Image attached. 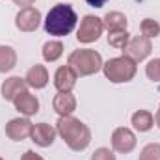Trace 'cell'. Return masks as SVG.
<instances>
[{
	"mask_svg": "<svg viewBox=\"0 0 160 160\" xmlns=\"http://www.w3.org/2000/svg\"><path fill=\"white\" fill-rule=\"evenodd\" d=\"M77 73L69 67V65H62L56 69L54 73V88L60 91V93H69L73 91V88L77 86Z\"/></svg>",
	"mask_w": 160,
	"mask_h": 160,
	"instance_id": "cell-11",
	"label": "cell"
},
{
	"mask_svg": "<svg viewBox=\"0 0 160 160\" xmlns=\"http://www.w3.org/2000/svg\"><path fill=\"white\" fill-rule=\"evenodd\" d=\"M21 160H43V157L38 155L36 151H24V155L21 157Z\"/></svg>",
	"mask_w": 160,
	"mask_h": 160,
	"instance_id": "cell-25",
	"label": "cell"
},
{
	"mask_svg": "<svg viewBox=\"0 0 160 160\" xmlns=\"http://www.w3.org/2000/svg\"><path fill=\"white\" fill-rule=\"evenodd\" d=\"M104 28L108 32H119V30H127L128 26V19L121 13V11H108L102 19Z\"/></svg>",
	"mask_w": 160,
	"mask_h": 160,
	"instance_id": "cell-17",
	"label": "cell"
},
{
	"mask_svg": "<svg viewBox=\"0 0 160 160\" xmlns=\"http://www.w3.org/2000/svg\"><path fill=\"white\" fill-rule=\"evenodd\" d=\"M136 147V134L127 128V127H118L112 132V149L119 155H128Z\"/></svg>",
	"mask_w": 160,
	"mask_h": 160,
	"instance_id": "cell-8",
	"label": "cell"
},
{
	"mask_svg": "<svg viewBox=\"0 0 160 160\" xmlns=\"http://www.w3.org/2000/svg\"><path fill=\"white\" fill-rule=\"evenodd\" d=\"M102 56L93 48H78L73 50L67 58V65L77 73V77H91L102 71Z\"/></svg>",
	"mask_w": 160,
	"mask_h": 160,
	"instance_id": "cell-3",
	"label": "cell"
},
{
	"mask_svg": "<svg viewBox=\"0 0 160 160\" xmlns=\"http://www.w3.org/2000/svg\"><path fill=\"white\" fill-rule=\"evenodd\" d=\"M41 54H43V60L45 62H58L60 58H62V54H63V43L58 39H50L47 41L45 45H43V50H41Z\"/></svg>",
	"mask_w": 160,
	"mask_h": 160,
	"instance_id": "cell-19",
	"label": "cell"
},
{
	"mask_svg": "<svg viewBox=\"0 0 160 160\" xmlns=\"http://www.w3.org/2000/svg\"><path fill=\"white\" fill-rule=\"evenodd\" d=\"M140 32H142V36H145L147 39L158 38L160 36V22L155 21V19H143L142 24H140Z\"/></svg>",
	"mask_w": 160,
	"mask_h": 160,
	"instance_id": "cell-21",
	"label": "cell"
},
{
	"mask_svg": "<svg viewBox=\"0 0 160 160\" xmlns=\"http://www.w3.org/2000/svg\"><path fill=\"white\" fill-rule=\"evenodd\" d=\"M13 106L19 114H22L24 118H30V116H36L39 112V99L32 93V91H22L15 97L13 101Z\"/></svg>",
	"mask_w": 160,
	"mask_h": 160,
	"instance_id": "cell-10",
	"label": "cell"
},
{
	"mask_svg": "<svg viewBox=\"0 0 160 160\" xmlns=\"http://www.w3.org/2000/svg\"><path fill=\"white\" fill-rule=\"evenodd\" d=\"M91 160H118V158H116V155H114L112 149H108V147H99V149L93 151Z\"/></svg>",
	"mask_w": 160,
	"mask_h": 160,
	"instance_id": "cell-24",
	"label": "cell"
},
{
	"mask_svg": "<svg viewBox=\"0 0 160 160\" xmlns=\"http://www.w3.org/2000/svg\"><path fill=\"white\" fill-rule=\"evenodd\" d=\"M138 160H160V143H147L140 151Z\"/></svg>",
	"mask_w": 160,
	"mask_h": 160,
	"instance_id": "cell-22",
	"label": "cell"
},
{
	"mask_svg": "<svg viewBox=\"0 0 160 160\" xmlns=\"http://www.w3.org/2000/svg\"><path fill=\"white\" fill-rule=\"evenodd\" d=\"M77 22H78V15L71 4H56L47 13L43 21V28L48 36L65 38L73 34V30L77 28Z\"/></svg>",
	"mask_w": 160,
	"mask_h": 160,
	"instance_id": "cell-2",
	"label": "cell"
},
{
	"mask_svg": "<svg viewBox=\"0 0 160 160\" xmlns=\"http://www.w3.org/2000/svg\"><path fill=\"white\" fill-rule=\"evenodd\" d=\"M24 80H26L28 88L43 89V88H47V84H48V71H47V67H45V65L36 63V65H32V67L26 71Z\"/></svg>",
	"mask_w": 160,
	"mask_h": 160,
	"instance_id": "cell-15",
	"label": "cell"
},
{
	"mask_svg": "<svg viewBox=\"0 0 160 160\" xmlns=\"http://www.w3.org/2000/svg\"><path fill=\"white\" fill-rule=\"evenodd\" d=\"M0 160H4V158H2V157H0Z\"/></svg>",
	"mask_w": 160,
	"mask_h": 160,
	"instance_id": "cell-29",
	"label": "cell"
},
{
	"mask_svg": "<svg viewBox=\"0 0 160 160\" xmlns=\"http://www.w3.org/2000/svg\"><path fill=\"white\" fill-rule=\"evenodd\" d=\"M145 75H147V78L153 80V82H160V58L151 60L145 65Z\"/></svg>",
	"mask_w": 160,
	"mask_h": 160,
	"instance_id": "cell-23",
	"label": "cell"
},
{
	"mask_svg": "<svg viewBox=\"0 0 160 160\" xmlns=\"http://www.w3.org/2000/svg\"><path fill=\"white\" fill-rule=\"evenodd\" d=\"M52 108L58 116H73V112L77 110V97L69 91V93H60L52 99Z\"/></svg>",
	"mask_w": 160,
	"mask_h": 160,
	"instance_id": "cell-14",
	"label": "cell"
},
{
	"mask_svg": "<svg viewBox=\"0 0 160 160\" xmlns=\"http://www.w3.org/2000/svg\"><path fill=\"white\" fill-rule=\"evenodd\" d=\"M56 132L67 143V147L77 153L88 149V145L91 143L89 127L73 116H60L56 121Z\"/></svg>",
	"mask_w": 160,
	"mask_h": 160,
	"instance_id": "cell-1",
	"label": "cell"
},
{
	"mask_svg": "<svg viewBox=\"0 0 160 160\" xmlns=\"http://www.w3.org/2000/svg\"><path fill=\"white\" fill-rule=\"evenodd\" d=\"M130 41V34L127 30H119V32H108V45L112 48H118V50H125L127 45Z\"/></svg>",
	"mask_w": 160,
	"mask_h": 160,
	"instance_id": "cell-20",
	"label": "cell"
},
{
	"mask_svg": "<svg viewBox=\"0 0 160 160\" xmlns=\"http://www.w3.org/2000/svg\"><path fill=\"white\" fill-rule=\"evenodd\" d=\"M123 52H125V56H128L130 60L140 63V62H143V60H147L151 56L153 43H151V39H147L145 36H134V38H130L127 48Z\"/></svg>",
	"mask_w": 160,
	"mask_h": 160,
	"instance_id": "cell-6",
	"label": "cell"
},
{
	"mask_svg": "<svg viewBox=\"0 0 160 160\" xmlns=\"http://www.w3.org/2000/svg\"><path fill=\"white\" fill-rule=\"evenodd\" d=\"M86 2H88L91 8H102V6H104L108 0H86Z\"/></svg>",
	"mask_w": 160,
	"mask_h": 160,
	"instance_id": "cell-27",
	"label": "cell"
},
{
	"mask_svg": "<svg viewBox=\"0 0 160 160\" xmlns=\"http://www.w3.org/2000/svg\"><path fill=\"white\" fill-rule=\"evenodd\" d=\"M17 65V52L9 45H0V73H9Z\"/></svg>",
	"mask_w": 160,
	"mask_h": 160,
	"instance_id": "cell-18",
	"label": "cell"
},
{
	"mask_svg": "<svg viewBox=\"0 0 160 160\" xmlns=\"http://www.w3.org/2000/svg\"><path fill=\"white\" fill-rule=\"evenodd\" d=\"M32 128H34V123L28 119V118H15V119H9L6 123V136L13 142H22L26 138L32 136Z\"/></svg>",
	"mask_w": 160,
	"mask_h": 160,
	"instance_id": "cell-9",
	"label": "cell"
},
{
	"mask_svg": "<svg viewBox=\"0 0 160 160\" xmlns=\"http://www.w3.org/2000/svg\"><path fill=\"white\" fill-rule=\"evenodd\" d=\"M155 125L160 128V104H158V110H157V114H155Z\"/></svg>",
	"mask_w": 160,
	"mask_h": 160,
	"instance_id": "cell-28",
	"label": "cell"
},
{
	"mask_svg": "<svg viewBox=\"0 0 160 160\" xmlns=\"http://www.w3.org/2000/svg\"><path fill=\"white\" fill-rule=\"evenodd\" d=\"M104 32V22L97 15H84L80 21V26L77 30V41L82 45L95 43Z\"/></svg>",
	"mask_w": 160,
	"mask_h": 160,
	"instance_id": "cell-5",
	"label": "cell"
},
{
	"mask_svg": "<svg viewBox=\"0 0 160 160\" xmlns=\"http://www.w3.org/2000/svg\"><path fill=\"white\" fill-rule=\"evenodd\" d=\"M13 2H15V6H19L21 9H22V8H30V6L36 4V0H13Z\"/></svg>",
	"mask_w": 160,
	"mask_h": 160,
	"instance_id": "cell-26",
	"label": "cell"
},
{
	"mask_svg": "<svg viewBox=\"0 0 160 160\" xmlns=\"http://www.w3.org/2000/svg\"><path fill=\"white\" fill-rule=\"evenodd\" d=\"M26 89H28V84H26V80L21 78V77H9V78L4 80L2 86H0V93L4 97V101H11V102L15 101V97L19 93H22Z\"/></svg>",
	"mask_w": 160,
	"mask_h": 160,
	"instance_id": "cell-13",
	"label": "cell"
},
{
	"mask_svg": "<svg viewBox=\"0 0 160 160\" xmlns=\"http://www.w3.org/2000/svg\"><path fill=\"white\" fill-rule=\"evenodd\" d=\"M43 19H41V11L38 8L30 6V8H22L19 9V13L15 15V26L21 32H36L41 26Z\"/></svg>",
	"mask_w": 160,
	"mask_h": 160,
	"instance_id": "cell-7",
	"label": "cell"
},
{
	"mask_svg": "<svg viewBox=\"0 0 160 160\" xmlns=\"http://www.w3.org/2000/svg\"><path fill=\"white\" fill-rule=\"evenodd\" d=\"M138 65L134 60H130L128 56H118V58H110L108 62L102 63V73L104 77L110 80L112 84H123V82H130L136 77Z\"/></svg>",
	"mask_w": 160,
	"mask_h": 160,
	"instance_id": "cell-4",
	"label": "cell"
},
{
	"mask_svg": "<svg viewBox=\"0 0 160 160\" xmlns=\"http://www.w3.org/2000/svg\"><path fill=\"white\" fill-rule=\"evenodd\" d=\"M56 128L48 123H36L32 128V142L39 147H50L56 140Z\"/></svg>",
	"mask_w": 160,
	"mask_h": 160,
	"instance_id": "cell-12",
	"label": "cell"
},
{
	"mask_svg": "<svg viewBox=\"0 0 160 160\" xmlns=\"http://www.w3.org/2000/svg\"><path fill=\"white\" fill-rule=\"evenodd\" d=\"M130 125L138 132H149L155 127V116L149 110H136L130 118Z\"/></svg>",
	"mask_w": 160,
	"mask_h": 160,
	"instance_id": "cell-16",
	"label": "cell"
}]
</instances>
